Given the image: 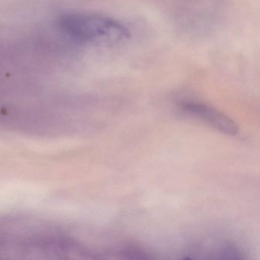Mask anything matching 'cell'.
<instances>
[{
  "label": "cell",
  "instance_id": "6da1fadb",
  "mask_svg": "<svg viewBox=\"0 0 260 260\" xmlns=\"http://www.w3.org/2000/svg\"><path fill=\"white\" fill-rule=\"evenodd\" d=\"M57 24L67 36L79 44H115L130 38L125 25L106 16L72 13L60 16Z\"/></svg>",
  "mask_w": 260,
  "mask_h": 260
},
{
  "label": "cell",
  "instance_id": "7a4b0ae2",
  "mask_svg": "<svg viewBox=\"0 0 260 260\" xmlns=\"http://www.w3.org/2000/svg\"><path fill=\"white\" fill-rule=\"evenodd\" d=\"M181 107L184 112L208 123L222 133L234 135L238 132V126L231 118L211 106L196 102H185Z\"/></svg>",
  "mask_w": 260,
  "mask_h": 260
}]
</instances>
